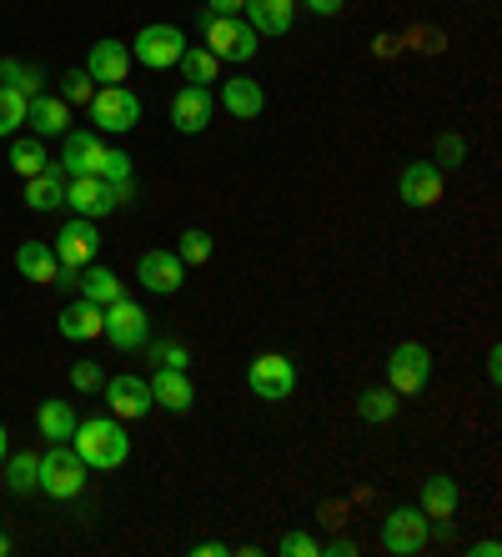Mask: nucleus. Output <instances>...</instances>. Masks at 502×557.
Masks as SVG:
<instances>
[{
  "label": "nucleus",
  "instance_id": "nucleus-30",
  "mask_svg": "<svg viewBox=\"0 0 502 557\" xmlns=\"http://www.w3.org/2000/svg\"><path fill=\"white\" fill-rule=\"evenodd\" d=\"M5 487L11 493H36V472H40V457L30 453H5Z\"/></svg>",
  "mask_w": 502,
  "mask_h": 557
},
{
  "label": "nucleus",
  "instance_id": "nucleus-1",
  "mask_svg": "<svg viewBox=\"0 0 502 557\" xmlns=\"http://www.w3.org/2000/svg\"><path fill=\"white\" fill-rule=\"evenodd\" d=\"M71 442H76L80 462L101 467V472H111V467H121L126 457H131V437H126V428H121V417H86V422H76Z\"/></svg>",
  "mask_w": 502,
  "mask_h": 557
},
{
  "label": "nucleus",
  "instance_id": "nucleus-22",
  "mask_svg": "<svg viewBox=\"0 0 502 557\" xmlns=\"http://www.w3.org/2000/svg\"><path fill=\"white\" fill-rule=\"evenodd\" d=\"M55 332H61L66 342H96V337H101V307H96V301H86V297L71 301V307L55 317Z\"/></svg>",
  "mask_w": 502,
  "mask_h": 557
},
{
  "label": "nucleus",
  "instance_id": "nucleus-39",
  "mask_svg": "<svg viewBox=\"0 0 502 557\" xmlns=\"http://www.w3.org/2000/svg\"><path fill=\"white\" fill-rule=\"evenodd\" d=\"M146 347H151V362H161V367H181L186 372V362H191L186 347H176V342H146Z\"/></svg>",
  "mask_w": 502,
  "mask_h": 557
},
{
  "label": "nucleus",
  "instance_id": "nucleus-4",
  "mask_svg": "<svg viewBox=\"0 0 502 557\" xmlns=\"http://www.w3.org/2000/svg\"><path fill=\"white\" fill-rule=\"evenodd\" d=\"M101 337H111V347L121 351H141L151 342V317L141 301L116 297L111 307H101Z\"/></svg>",
  "mask_w": 502,
  "mask_h": 557
},
{
  "label": "nucleus",
  "instance_id": "nucleus-16",
  "mask_svg": "<svg viewBox=\"0 0 502 557\" xmlns=\"http://www.w3.org/2000/svg\"><path fill=\"white\" fill-rule=\"evenodd\" d=\"M216 106H222V111H231V121H256L266 111L262 81H251V76L222 81V96H216Z\"/></svg>",
  "mask_w": 502,
  "mask_h": 557
},
{
  "label": "nucleus",
  "instance_id": "nucleus-34",
  "mask_svg": "<svg viewBox=\"0 0 502 557\" xmlns=\"http://www.w3.org/2000/svg\"><path fill=\"white\" fill-rule=\"evenodd\" d=\"M212 251H216L212 236L191 226V232H181V247H176V257H181L186 267H201V261H212Z\"/></svg>",
  "mask_w": 502,
  "mask_h": 557
},
{
  "label": "nucleus",
  "instance_id": "nucleus-33",
  "mask_svg": "<svg viewBox=\"0 0 502 557\" xmlns=\"http://www.w3.org/2000/svg\"><path fill=\"white\" fill-rule=\"evenodd\" d=\"M21 126H26V96L0 86V136H15Z\"/></svg>",
  "mask_w": 502,
  "mask_h": 557
},
{
  "label": "nucleus",
  "instance_id": "nucleus-40",
  "mask_svg": "<svg viewBox=\"0 0 502 557\" xmlns=\"http://www.w3.org/2000/svg\"><path fill=\"white\" fill-rule=\"evenodd\" d=\"M463 161H467L463 136H442V141H437V166H463Z\"/></svg>",
  "mask_w": 502,
  "mask_h": 557
},
{
  "label": "nucleus",
  "instance_id": "nucleus-2",
  "mask_svg": "<svg viewBox=\"0 0 502 557\" xmlns=\"http://www.w3.org/2000/svg\"><path fill=\"white\" fill-rule=\"evenodd\" d=\"M36 487L46 497H55V503H71V497H80V487H86V462L76 457V447H66V442H51V453H40Z\"/></svg>",
  "mask_w": 502,
  "mask_h": 557
},
{
  "label": "nucleus",
  "instance_id": "nucleus-32",
  "mask_svg": "<svg viewBox=\"0 0 502 557\" xmlns=\"http://www.w3.org/2000/svg\"><path fill=\"white\" fill-rule=\"evenodd\" d=\"M357 417L362 422H392L397 417V403H392V387H372L357 397Z\"/></svg>",
  "mask_w": 502,
  "mask_h": 557
},
{
  "label": "nucleus",
  "instance_id": "nucleus-31",
  "mask_svg": "<svg viewBox=\"0 0 502 557\" xmlns=\"http://www.w3.org/2000/svg\"><path fill=\"white\" fill-rule=\"evenodd\" d=\"M40 65H21V61H0V86H11V91H21L30 101V96H40Z\"/></svg>",
  "mask_w": 502,
  "mask_h": 557
},
{
  "label": "nucleus",
  "instance_id": "nucleus-17",
  "mask_svg": "<svg viewBox=\"0 0 502 557\" xmlns=\"http://www.w3.org/2000/svg\"><path fill=\"white\" fill-rule=\"evenodd\" d=\"M101 156H106V146H101L96 131H66L61 171H66V176H96V171H101Z\"/></svg>",
  "mask_w": 502,
  "mask_h": 557
},
{
  "label": "nucleus",
  "instance_id": "nucleus-12",
  "mask_svg": "<svg viewBox=\"0 0 502 557\" xmlns=\"http://www.w3.org/2000/svg\"><path fill=\"white\" fill-rule=\"evenodd\" d=\"M136 282H141L146 292H156V297H172V292H181V282H186V261L176 257V251H141Z\"/></svg>",
  "mask_w": 502,
  "mask_h": 557
},
{
  "label": "nucleus",
  "instance_id": "nucleus-20",
  "mask_svg": "<svg viewBox=\"0 0 502 557\" xmlns=\"http://www.w3.org/2000/svg\"><path fill=\"white\" fill-rule=\"evenodd\" d=\"M247 26L256 36H287L291 21H297V0H247Z\"/></svg>",
  "mask_w": 502,
  "mask_h": 557
},
{
  "label": "nucleus",
  "instance_id": "nucleus-18",
  "mask_svg": "<svg viewBox=\"0 0 502 557\" xmlns=\"http://www.w3.org/2000/svg\"><path fill=\"white\" fill-rule=\"evenodd\" d=\"M101 392H106V403H111V417H121V422L151 412V387H146L141 376H111Z\"/></svg>",
  "mask_w": 502,
  "mask_h": 557
},
{
  "label": "nucleus",
  "instance_id": "nucleus-36",
  "mask_svg": "<svg viewBox=\"0 0 502 557\" xmlns=\"http://www.w3.org/2000/svg\"><path fill=\"white\" fill-rule=\"evenodd\" d=\"M101 182H131L136 176V166H131V156L126 151H106L101 156V171H96Z\"/></svg>",
  "mask_w": 502,
  "mask_h": 557
},
{
  "label": "nucleus",
  "instance_id": "nucleus-3",
  "mask_svg": "<svg viewBox=\"0 0 502 557\" xmlns=\"http://www.w3.org/2000/svg\"><path fill=\"white\" fill-rule=\"evenodd\" d=\"M201 30H206V51L216 55V61H251L256 55V30L241 21V15H212V11H201Z\"/></svg>",
  "mask_w": 502,
  "mask_h": 557
},
{
  "label": "nucleus",
  "instance_id": "nucleus-24",
  "mask_svg": "<svg viewBox=\"0 0 502 557\" xmlns=\"http://www.w3.org/2000/svg\"><path fill=\"white\" fill-rule=\"evenodd\" d=\"M457 503H463V487H457L448 472H437V478L423 482V512H427L432 522L452 518V512H457Z\"/></svg>",
  "mask_w": 502,
  "mask_h": 557
},
{
  "label": "nucleus",
  "instance_id": "nucleus-10",
  "mask_svg": "<svg viewBox=\"0 0 502 557\" xmlns=\"http://www.w3.org/2000/svg\"><path fill=\"white\" fill-rule=\"evenodd\" d=\"M96 247H101V236H96V221L91 216H71L55 236V261H61V272H80V267H91L96 261Z\"/></svg>",
  "mask_w": 502,
  "mask_h": 557
},
{
  "label": "nucleus",
  "instance_id": "nucleus-19",
  "mask_svg": "<svg viewBox=\"0 0 502 557\" xmlns=\"http://www.w3.org/2000/svg\"><path fill=\"white\" fill-rule=\"evenodd\" d=\"M146 387H151V403H161L166 412H191V403H197V387H191V376L181 367H161Z\"/></svg>",
  "mask_w": 502,
  "mask_h": 557
},
{
  "label": "nucleus",
  "instance_id": "nucleus-14",
  "mask_svg": "<svg viewBox=\"0 0 502 557\" xmlns=\"http://www.w3.org/2000/svg\"><path fill=\"white\" fill-rule=\"evenodd\" d=\"M397 191H402V201H407L412 211L437 207V201H442V166H437V161H412V166H402Z\"/></svg>",
  "mask_w": 502,
  "mask_h": 557
},
{
  "label": "nucleus",
  "instance_id": "nucleus-9",
  "mask_svg": "<svg viewBox=\"0 0 502 557\" xmlns=\"http://www.w3.org/2000/svg\"><path fill=\"white\" fill-rule=\"evenodd\" d=\"M247 387L262 397V403H287L291 392H297V367H291V357H281V351H266V357H256V362L247 367Z\"/></svg>",
  "mask_w": 502,
  "mask_h": 557
},
{
  "label": "nucleus",
  "instance_id": "nucleus-29",
  "mask_svg": "<svg viewBox=\"0 0 502 557\" xmlns=\"http://www.w3.org/2000/svg\"><path fill=\"white\" fill-rule=\"evenodd\" d=\"M11 166H15V176H36V171L51 166V156H46L40 136H15L11 141Z\"/></svg>",
  "mask_w": 502,
  "mask_h": 557
},
{
  "label": "nucleus",
  "instance_id": "nucleus-13",
  "mask_svg": "<svg viewBox=\"0 0 502 557\" xmlns=\"http://www.w3.org/2000/svg\"><path fill=\"white\" fill-rule=\"evenodd\" d=\"M66 207L76 216L96 221V216H111L121 201H116V186L101 182V176H66Z\"/></svg>",
  "mask_w": 502,
  "mask_h": 557
},
{
  "label": "nucleus",
  "instance_id": "nucleus-46",
  "mask_svg": "<svg viewBox=\"0 0 502 557\" xmlns=\"http://www.w3.org/2000/svg\"><path fill=\"white\" fill-rule=\"evenodd\" d=\"M5 453H11V447H5V422H0V462H5Z\"/></svg>",
  "mask_w": 502,
  "mask_h": 557
},
{
  "label": "nucleus",
  "instance_id": "nucleus-43",
  "mask_svg": "<svg viewBox=\"0 0 502 557\" xmlns=\"http://www.w3.org/2000/svg\"><path fill=\"white\" fill-rule=\"evenodd\" d=\"M241 5H247V0H206V11L212 15H237Z\"/></svg>",
  "mask_w": 502,
  "mask_h": 557
},
{
  "label": "nucleus",
  "instance_id": "nucleus-7",
  "mask_svg": "<svg viewBox=\"0 0 502 557\" xmlns=\"http://www.w3.org/2000/svg\"><path fill=\"white\" fill-rule=\"evenodd\" d=\"M186 51V30L181 26H166V21H156V26H141L131 40V61H141L146 71H172L176 61H181Z\"/></svg>",
  "mask_w": 502,
  "mask_h": 557
},
{
  "label": "nucleus",
  "instance_id": "nucleus-37",
  "mask_svg": "<svg viewBox=\"0 0 502 557\" xmlns=\"http://www.w3.org/2000/svg\"><path fill=\"white\" fill-rule=\"evenodd\" d=\"M277 553H281V557H317L322 543L312 537V532H287V537L277 543Z\"/></svg>",
  "mask_w": 502,
  "mask_h": 557
},
{
  "label": "nucleus",
  "instance_id": "nucleus-42",
  "mask_svg": "<svg viewBox=\"0 0 502 557\" xmlns=\"http://www.w3.org/2000/svg\"><path fill=\"white\" fill-rule=\"evenodd\" d=\"M322 553H331V557H357V543H352V537H337V543H327Z\"/></svg>",
  "mask_w": 502,
  "mask_h": 557
},
{
  "label": "nucleus",
  "instance_id": "nucleus-8",
  "mask_svg": "<svg viewBox=\"0 0 502 557\" xmlns=\"http://www.w3.org/2000/svg\"><path fill=\"white\" fill-rule=\"evenodd\" d=\"M91 121H96V131L126 136V131H136V121H141V96L126 91V86H96Z\"/></svg>",
  "mask_w": 502,
  "mask_h": 557
},
{
  "label": "nucleus",
  "instance_id": "nucleus-23",
  "mask_svg": "<svg viewBox=\"0 0 502 557\" xmlns=\"http://www.w3.org/2000/svg\"><path fill=\"white\" fill-rule=\"evenodd\" d=\"M26 207L30 211L66 207V171H61V166H46V171H36V176H26Z\"/></svg>",
  "mask_w": 502,
  "mask_h": 557
},
{
  "label": "nucleus",
  "instance_id": "nucleus-35",
  "mask_svg": "<svg viewBox=\"0 0 502 557\" xmlns=\"http://www.w3.org/2000/svg\"><path fill=\"white\" fill-rule=\"evenodd\" d=\"M91 96H96V81L86 76V71H71V76L61 81V101L66 106H80V101L91 106Z\"/></svg>",
  "mask_w": 502,
  "mask_h": 557
},
{
  "label": "nucleus",
  "instance_id": "nucleus-11",
  "mask_svg": "<svg viewBox=\"0 0 502 557\" xmlns=\"http://www.w3.org/2000/svg\"><path fill=\"white\" fill-rule=\"evenodd\" d=\"M216 116V96L212 86H181L172 101V126L181 131V136H201V131L212 126Z\"/></svg>",
  "mask_w": 502,
  "mask_h": 557
},
{
  "label": "nucleus",
  "instance_id": "nucleus-45",
  "mask_svg": "<svg viewBox=\"0 0 502 557\" xmlns=\"http://www.w3.org/2000/svg\"><path fill=\"white\" fill-rule=\"evenodd\" d=\"M473 557H502V543H492V537H488V543L473 547Z\"/></svg>",
  "mask_w": 502,
  "mask_h": 557
},
{
  "label": "nucleus",
  "instance_id": "nucleus-27",
  "mask_svg": "<svg viewBox=\"0 0 502 557\" xmlns=\"http://www.w3.org/2000/svg\"><path fill=\"white\" fill-rule=\"evenodd\" d=\"M76 407L71 403H40V412H36V428H40V437L46 442H71V432H76Z\"/></svg>",
  "mask_w": 502,
  "mask_h": 557
},
{
  "label": "nucleus",
  "instance_id": "nucleus-5",
  "mask_svg": "<svg viewBox=\"0 0 502 557\" xmlns=\"http://www.w3.org/2000/svg\"><path fill=\"white\" fill-rule=\"evenodd\" d=\"M432 543V518H427L423 507H392L382 522V547L392 557H417L427 553Z\"/></svg>",
  "mask_w": 502,
  "mask_h": 557
},
{
  "label": "nucleus",
  "instance_id": "nucleus-28",
  "mask_svg": "<svg viewBox=\"0 0 502 557\" xmlns=\"http://www.w3.org/2000/svg\"><path fill=\"white\" fill-rule=\"evenodd\" d=\"M181 76H186V86H212L216 81V71H222V61H216L212 51H206V46H186L181 51Z\"/></svg>",
  "mask_w": 502,
  "mask_h": 557
},
{
  "label": "nucleus",
  "instance_id": "nucleus-41",
  "mask_svg": "<svg viewBox=\"0 0 502 557\" xmlns=\"http://www.w3.org/2000/svg\"><path fill=\"white\" fill-rule=\"evenodd\" d=\"M302 5H306L312 15H342L347 0H302Z\"/></svg>",
  "mask_w": 502,
  "mask_h": 557
},
{
  "label": "nucleus",
  "instance_id": "nucleus-25",
  "mask_svg": "<svg viewBox=\"0 0 502 557\" xmlns=\"http://www.w3.org/2000/svg\"><path fill=\"white\" fill-rule=\"evenodd\" d=\"M15 267H21V276H26V282H40V286H55V276H61L55 251L40 247V242H26V247L15 251Z\"/></svg>",
  "mask_w": 502,
  "mask_h": 557
},
{
  "label": "nucleus",
  "instance_id": "nucleus-38",
  "mask_svg": "<svg viewBox=\"0 0 502 557\" xmlns=\"http://www.w3.org/2000/svg\"><path fill=\"white\" fill-rule=\"evenodd\" d=\"M71 387H76V392H101V387H106V376H101V367H96V362H76V367H71Z\"/></svg>",
  "mask_w": 502,
  "mask_h": 557
},
{
  "label": "nucleus",
  "instance_id": "nucleus-21",
  "mask_svg": "<svg viewBox=\"0 0 502 557\" xmlns=\"http://www.w3.org/2000/svg\"><path fill=\"white\" fill-rule=\"evenodd\" d=\"M26 126L36 136H66L71 131V106L61 96H30L26 101Z\"/></svg>",
  "mask_w": 502,
  "mask_h": 557
},
{
  "label": "nucleus",
  "instance_id": "nucleus-6",
  "mask_svg": "<svg viewBox=\"0 0 502 557\" xmlns=\"http://www.w3.org/2000/svg\"><path fill=\"white\" fill-rule=\"evenodd\" d=\"M427 382H432V351H427L423 342L392 347V362H387V387H392V397H417V392H427Z\"/></svg>",
  "mask_w": 502,
  "mask_h": 557
},
{
  "label": "nucleus",
  "instance_id": "nucleus-26",
  "mask_svg": "<svg viewBox=\"0 0 502 557\" xmlns=\"http://www.w3.org/2000/svg\"><path fill=\"white\" fill-rule=\"evenodd\" d=\"M80 272H86V276H76L80 297L96 301V307H111L116 297H126V286H121V276L111 267H80Z\"/></svg>",
  "mask_w": 502,
  "mask_h": 557
},
{
  "label": "nucleus",
  "instance_id": "nucleus-15",
  "mask_svg": "<svg viewBox=\"0 0 502 557\" xmlns=\"http://www.w3.org/2000/svg\"><path fill=\"white\" fill-rule=\"evenodd\" d=\"M86 76L96 86H121V81L131 76V46H121V40H96L91 55H86Z\"/></svg>",
  "mask_w": 502,
  "mask_h": 557
},
{
  "label": "nucleus",
  "instance_id": "nucleus-44",
  "mask_svg": "<svg viewBox=\"0 0 502 557\" xmlns=\"http://www.w3.org/2000/svg\"><path fill=\"white\" fill-rule=\"evenodd\" d=\"M226 553H231L226 543H197L191 547V557H226Z\"/></svg>",
  "mask_w": 502,
  "mask_h": 557
}]
</instances>
